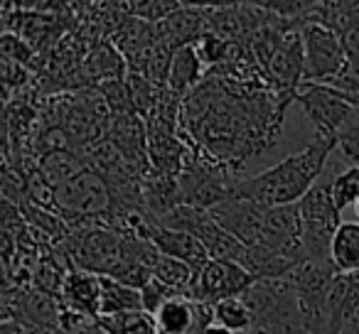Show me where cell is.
<instances>
[{"instance_id": "29", "label": "cell", "mask_w": 359, "mask_h": 334, "mask_svg": "<svg viewBox=\"0 0 359 334\" xmlns=\"http://www.w3.org/2000/svg\"><path fill=\"white\" fill-rule=\"evenodd\" d=\"M207 334H234V332H229V329L222 327V324H212V327L207 329Z\"/></svg>"}, {"instance_id": "3", "label": "cell", "mask_w": 359, "mask_h": 334, "mask_svg": "<svg viewBox=\"0 0 359 334\" xmlns=\"http://www.w3.org/2000/svg\"><path fill=\"white\" fill-rule=\"evenodd\" d=\"M300 226H303V246L308 260H330V249L337 229L342 226L339 209L330 192V182L315 185L298 202Z\"/></svg>"}, {"instance_id": "2", "label": "cell", "mask_w": 359, "mask_h": 334, "mask_svg": "<svg viewBox=\"0 0 359 334\" xmlns=\"http://www.w3.org/2000/svg\"><path fill=\"white\" fill-rule=\"evenodd\" d=\"M52 207L60 214V219L69 224L104 219V224L109 226L111 211H114V195L104 177L96 175L94 170H84L67 185L57 187L52 195Z\"/></svg>"}, {"instance_id": "1", "label": "cell", "mask_w": 359, "mask_h": 334, "mask_svg": "<svg viewBox=\"0 0 359 334\" xmlns=\"http://www.w3.org/2000/svg\"><path fill=\"white\" fill-rule=\"evenodd\" d=\"M334 148H339L337 138L315 135L300 153L288 155L273 167L249 177V180L236 182L234 195L264 207L298 204L318 185L315 180L325 170V162L334 153Z\"/></svg>"}, {"instance_id": "23", "label": "cell", "mask_w": 359, "mask_h": 334, "mask_svg": "<svg viewBox=\"0 0 359 334\" xmlns=\"http://www.w3.org/2000/svg\"><path fill=\"white\" fill-rule=\"evenodd\" d=\"M337 145L342 150V155L352 165H359V109L352 106V113L344 120V125L337 133Z\"/></svg>"}, {"instance_id": "27", "label": "cell", "mask_w": 359, "mask_h": 334, "mask_svg": "<svg viewBox=\"0 0 359 334\" xmlns=\"http://www.w3.org/2000/svg\"><path fill=\"white\" fill-rule=\"evenodd\" d=\"M25 81H27L25 67L15 64V62L3 60V84H6V101H11V91L15 89V86L20 89Z\"/></svg>"}, {"instance_id": "14", "label": "cell", "mask_w": 359, "mask_h": 334, "mask_svg": "<svg viewBox=\"0 0 359 334\" xmlns=\"http://www.w3.org/2000/svg\"><path fill=\"white\" fill-rule=\"evenodd\" d=\"M202 64L205 62H202L195 45H185L175 50L168 76V91H172L175 96H185L187 91L197 89L202 79Z\"/></svg>"}, {"instance_id": "9", "label": "cell", "mask_w": 359, "mask_h": 334, "mask_svg": "<svg viewBox=\"0 0 359 334\" xmlns=\"http://www.w3.org/2000/svg\"><path fill=\"white\" fill-rule=\"evenodd\" d=\"M106 138L121 150L128 165L145 177L150 172V155H148V123L138 113L121 116L111 120V128Z\"/></svg>"}, {"instance_id": "17", "label": "cell", "mask_w": 359, "mask_h": 334, "mask_svg": "<svg viewBox=\"0 0 359 334\" xmlns=\"http://www.w3.org/2000/svg\"><path fill=\"white\" fill-rule=\"evenodd\" d=\"M153 278L158 280L160 285H165L168 290L177 295H190L192 298V288H195L197 280V270L192 265L182 263L177 258H170V256H163L155 260L153 265Z\"/></svg>"}, {"instance_id": "18", "label": "cell", "mask_w": 359, "mask_h": 334, "mask_svg": "<svg viewBox=\"0 0 359 334\" xmlns=\"http://www.w3.org/2000/svg\"><path fill=\"white\" fill-rule=\"evenodd\" d=\"M96 324H99V329L104 334H158L155 314L145 312V309L99 317Z\"/></svg>"}, {"instance_id": "20", "label": "cell", "mask_w": 359, "mask_h": 334, "mask_svg": "<svg viewBox=\"0 0 359 334\" xmlns=\"http://www.w3.org/2000/svg\"><path fill=\"white\" fill-rule=\"evenodd\" d=\"M215 324H222L234 334H246L254 327V314L244 302V298L222 300L215 305Z\"/></svg>"}, {"instance_id": "5", "label": "cell", "mask_w": 359, "mask_h": 334, "mask_svg": "<svg viewBox=\"0 0 359 334\" xmlns=\"http://www.w3.org/2000/svg\"><path fill=\"white\" fill-rule=\"evenodd\" d=\"M72 258L74 268L109 278L123 258V231L106 224L81 229L72 236Z\"/></svg>"}, {"instance_id": "26", "label": "cell", "mask_w": 359, "mask_h": 334, "mask_svg": "<svg viewBox=\"0 0 359 334\" xmlns=\"http://www.w3.org/2000/svg\"><path fill=\"white\" fill-rule=\"evenodd\" d=\"M177 293H172V290H168L165 285H160L158 280H148V283L140 288V298H143V309L150 314H155L160 307H163L165 302H168L170 298H175Z\"/></svg>"}, {"instance_id": "7", "label": "cell", "mask_w": 359, "mask_h": 334, "mask_svg": "<svg viewBox=\"0 0 359 334\" xmlns=\"http://www.w3.org/2000/svg\"><path fill=\"white\" fill-rule=\"evenodd\" d=\"M254 283L256 278L246 268H241L239 263H231V260H210L200 270V275H197L195 288H192V298L202 300V302L217 305L222 300L241 298Z\"/></svg>"}, {"instance_id": "13", "label": "cell", "mask_w": 359, "mask_h": 334, "mask_svg": "<svg viewBox=\"0 0 359 334\" xmlns=\"http://www.w3.org/2000/svg\"><path fill=\"white\" fill-rule=\"evenodd\" d=\"M84 170H89L84 155L74 148H65L57 150V153H50L40 160L37 165V175L45 180V185H50L52 190L67 185L69 180H74L76 175H81Z\"/></svg>"}, {"instance_id": "31", "label": "cell", "mask_w": 359, "mask_h": 334, "mask_svg": "<svg viewBox=\"0 0 359 334\" xmlns=\"http://www.w3.org/2000/svg\"><path fill=\"white\" fill-rule=\"evenodd\" d=\"M354 214H357V219H359V202L354 204Z\"/></svg>"}, {"instance_id": "24", "label": "cell", "mask_w": 359, "mask_h": 334, "mask_svg": "<svg viewBox=\"0 0 359 334\" xmlns=\"http://www.w3.org/2000/svg\"><path fill=\"white\" fill-rule=\"evenodd\" d=\"M0 55H3V60L27 67L32 62V57H35V50L18 32H3V37H0Z\"/></svg>"}, {"instance_id": "6", "label": "cell", "mask_w": 359, "mask_h": 334, "mask_svg": "<svg viewBox=\"0 0 359 334\" xmlns=\"http://www.w3.org/2000/svg\"><path fill=\"white\" fill-rule=\"evenodd\" d=\"M295 101L303 106L305 116L315 125V135L337 138L339 128L352 113V104L344 99L342 91L325 84H303Z\"/></svg>"}, {"instance_id": "8", "label": "cell", "mask_w": 359, "mask_h": 334, "mask_svg": "<svg viewBox=\"0 0 359 334\" xmlns=\"http://www.w3.org/2000/svg\"><path fill=\"white\" fill-rule=\"evenodd\" d=\"M158 334H207L215 324V305L190 295H175L155 312Z\"/></svg>"}, {"instance_id": "11", "label": "cell", "mask_w": 359, "mask_h": 334, "mask_svg": "<svg viewBox=\"0 0 359 334\" xmlns=\"http://www.w3.org/2000/svg\"><path fill=\"white\" fill-rule=\"evenodd\" d=\"M145 241L153 244L163 256H170V258H177V260H182V263L192 265V268L197 270V275H200V270L212 260L207 249L202 246V241L197 239V236L187 234V231L168 229V226L155 224Z\"/></svg>"}, {"instance_id": "4", "label": "cell", "mask_w": 359, "mask_h": 334, "mask_svg": "<svg viewBox=\"0 0 359 334\" xmlns=\"http://www.w3.org/2000/svg\"><path fill=\"white\" fill-rule=\"evenodd\" d=\"M303 60L305 81L303 84H330L347 64V50L342 37L323 22H303Z\"/></svg>"}, {"instance_id": "28", "label": "cell", "mask_w": 359, "mask_h": 334, "mask_svg": "<svg viewBox=\"0 0 359 334\" xmlns=\"http://www.w3.org/2000/svg\"><path fill=\"white\" fill-rule=\"evenodd\" d=\"M0 334H32L30 329L22 327L18 319H11V317H3V322H0Z\"/></svg>"}, {"instance_id": "15", "label": "cell", "mask_w": 359, "mask_h": 334, "mask_svg": "<svg viewBox=\"0 0 359 334\" xmlns=\"http://www.w3.org/2000/svg\"><path fill=\"white\" fill-rule=\"evenodd\" d=\"M330 260L339 273H359V221H342L332 239Z\"/></svg>"}, {"instance_id": "12", "label": "cell", "mask_w": 359, "mask_h": 334, "mask_svg": "<svg viewBox=\"0 0 359 334\" xmlns=\"http://www.w3.org/2000/svg\"><path fill=\"white\" fill-rule=\"evenodd\" d=\"M128 74V62L121 55V50L111 42H101L99 47L91 50V55L84 62V76L86 81L101 86L109 81H121Z\"/></svg>"}, {"instance_id": "21", "label": "cell", "mask_w": 359, "mask_h": 334, "mask_svg": "<svg viewBox=\"0 0 359 334\" xmlns=\"http://www.w3.org/2000/svg\"><path fill=\"white\" fill-rule=\"evenodd\" d=\"M330 192H332V200L339 211L357 204L359 202V165H352V167L339 172L337 177H332Z\"/></svg>"}, {"instance_id": "22", "label": "cell", "mask_w": 359, "mask_h": 334, "mask_svg": "<svg viewBox=\"0 0 359 334\" xmlns=\"http://www.w3.org/2000/svg\"><path fill=\"white\" fill-rule=\"evenodd\" d=\"M185 3H168V0H143V3H126L128 15L145 22H165L182 11Z\"/></svg>"}, {"instance_id": "25", "label": "cell", "mask_w": 359, "mask_h": 334, "mask_svg": "<svg viewBox=\"0 0 359 334\" xmlns=\"http://www.w3.org/2000/svg\"><path fill=\"white\" fill-rule=\"evenodd\" d=\"M325 86H332V89L342 91V94H347V96L359 94V55H347L344 69Z\"/></svg>"}, {"instance_id": "30", "label": "cell", "mask_w": 359, "mask_h": 334, "mask_svg": "<svg viewBox=\"0 0 359 334\" xmlns=\"http://www.w3.org/2000/svg\"><path fill=\"white\" fill-rule=\"evenodd\" d=\"M344 99H347L349 104L354 106V109H359V94H354V96H347V94H344Z\"/></svg>"}, {"instance_id": "19", "label": "cell", "mask_w": 359, "mask_h": 334, "mask_svg": "<svg viewBox=\"0 0 359 334\" xmlns=\"http://www.w3.org/2000/svg\"><path fill=\"white\" fill-rule=\"evenodd\" d=\"M126 89H128L133 111L143 120H148L150 113L155 111V106H158L160 91H163V89H158V86H155L148 76L138 74V71H128V74H126Z\"/></svg>"}, {"instance_id": "16", "label": "cell", "mask_w": 359, "mask_h": 334, "mask_svg": "<svg viewBox=\"0 0 359 334\" xmlns=\"http://www.w3.org/2000/svg\"><path fill=\"white\" fill-rule=\"evenodd\" d=\"M135 309H143L140 290L101 275V317L121 314V312H135Z\"/></svg>"}, {"instance_id": "10", "label": "cell", "mask_w": 359, "mask_h": 334, "mask_svg": "<svg viewBox=\"0 0 359 334\" xmlns=\"http://www.w3.org/2000/svg\"><path fill=\"white\" fill-rule=\"evenodd\" d=\"M60 302H62V307L72 309V312H79L89 319H99L101 317V275L86 273V270L72 265L65 278V285H62Z\"/></svg>"}]
</instances>
